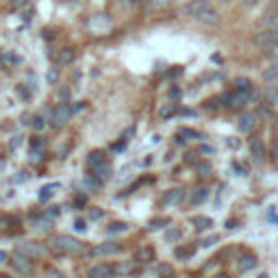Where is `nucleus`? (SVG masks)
I'll use <instances>...</instances> for the list:
<instances>
[{
    "mask_svg": "<svg viewBox=\"0 0 278 278\" xmlns=\"http://www.w3.org/2000/svg\"><path fill=\"white\" fill-rule=\"evenodd\" d=\"M11 265L17 274H31V272H33V261H31L29 257H24V254H17V252L13 254Z\"/></svg>",
    "mask_w": 278,
    "mask_h": 278,
    "instance_id": "6",
    "label": "nucleus"
},
{
    "mask_svg": "<svg viewBox=\"0 0 278 278\" xmlns=\"http://www.w3.org/2000/svg\"><path fill=\"white\" fill-rule=\"evenodd\" d=\"M235 89H252V83L248 78H235Z\"/></svg>",
    "mask_w": 278,
    "mask_h": 278,
    "instance_id": "33",
    "label": "nucleus"
},
{
    "mask_svg": "<svg viewBox=\"0 0 278 278\" xmlns=\"http://www.w3.org/2000/svg\"><path fill=\"white\" fill-rule=\"evenodd\" d=\"M200 152H205V155H211V152H213V148H208V146H202V148H200Z\"/></svg>",
    "mask_w": 278,
    "mask_h": 278,
    "instance_id": "52",
    "label": "nucleus"
},
{
    "mask_svg": "<svg viewBox=\"0 0 278 278\" xmlns=\"http://www.w3.org/2000/svg\"><path fill=\"white\" fill-rule=\"evenodd\" d=\"M59 189V185L57 183H52V185H46V187H41V191H39V200L41 202H48L50 198L54 196V191Z\"/></svg>",
    "mask_w": 278,
    "mask_h": 278,
    "instance_id": "22",
    "label": "nucleus"
},
{
    "mask_svg": "<svg viewBox=\"0 0 278 278\" xmlns=\"http://www.w3.org/2000/svg\"><path fill=\"white\" fill-rule=\"evenodd\" d=\"M178 113H180V115H187V118L191 115V118H193V115H196V111H191V109H180Z\"/></svg>",
    "mask_w": 278,
    "mask_h": 278,
    "instance_id": "46",
    "label": "nucleus"
},
{
    "mask_svg": "<svg viewBox=\"0 0 278 278\" xmlns=\"http://www.w3.org/2000/svg\"><path fill=\"white\" fill-rule=\"evenodd\" d=\"M100 217H103L100 208H89V220H100Z\"/></svg>",
    "mask_w": 278,
    "mask_h": 278,
    "instance_id": "41",
    "label": "nucleus"
},
{
    "mask_svg": "<svg viewBox=\"0 0 278 278\" xmlns=\"http://www.w3.org/2000/svg\"><path fill=\"white\" fill-rule=\"evenodd\" d=\"M120 4H124V7H133V4L137 2V0H118Z\"/></svg>",
    "mask_w": 278,
    "mask_h": 278,
    "instance_id": "48",
    "label": "nucleus"
},
{
    "mask_svg": "<svg viewBox=\"0 0 278 278\" xmlns=\"http://www.w3.org/2000/svg\"><path fill=\"white\" fill-rule=\"evenodd\" d=\"M2 165H4V161H2V159H0V168H2Z\"/></svg>",
    "mask_w": 278,
    "mask_h": 278,
    "instance_id": "58",
    "label": "nucleus"
},
{
    "mask_svg": "<svg viewBox=\"0 0 278 278\" xmlns=\"http://www.w3.org/2000/svg\"><path fill=\"white\" fill-rule=\"evenodd\" d=\"M124 230H128V224H126V222H113V224L106 228V233H109V235H115V233H124Z\"/></svg>",
    "mask_w": 278,
    "mask_h": 278,
    "instance_id": "26",
    "label": "nucleus"
},
{
    "mask_svg": "<svg viewBox=\"0 0 278 278\" xmlns=\"http://www.w3.org/2000/svg\"><path fill=\"white\" fill-rule=\"evenodd\" d=\"M250 155H252V159L257 161V163L265 161V143H263L261 137H254L252 141H250Z\"/></svg>",
    "mask_w": 278,
    "mask_h": 278,
    "instance_id": "10",
    "label": "nucleus"
},
{
    "mask_svg": "<svg viewBox=\"0 0 278 278\" xmlns=\"http://www.w3.org/2000/svg\"><path fill=\"white\" fill-rule=\"evenodd\" d=\"M259 115H263V118H267V115H272V113H270V111H267V109H261V111H259Z\"/></svg>",
    "mask_w": 278,
    "mask_h": 278,
    "instance_id": "55",
    "label": "nucleus"
},
{
    "mask_svg": "<svg viewBox=\"0 0 278 278\" xmlns=\"http://www.w3.org/2000/svg\"><path fill=\"white\" fill-rule=\"evenodd\" d=\"M74 57H76V52H74V48H63L57 52V63L59 66H70V63L74 61Z\"/></svg>",
    "mask_w": 278,
    "mask_h": 278,
    "instance_id": "16",
    "label": "nucleus"
},
{
    "mask_svg": "<svg viewBox=\"0 0 278 278\" xmlns=\"http://www.w3.org/2000/svg\"><path fill=\"white\" fill-rule=\"evenodd\" d=\"M180 96H183V91H180L178 87H174V89H170V98H172V100H178Z\"/></svg>",
    "mask_w": 278,
    "mask_h": 278,
    "instance_id": "43",
    "label": "nucleus"
},
{
    "mask_svg": "<svg viewBox=\"0 0 278 278\" xmlns=\"http://www.w3.org/2000/svg\"><path fill=\"white\" fill-rule=\"evenodd\" d=\"M87 29H89L94 35H104L113 29V22H111L109 16H103V13H100V16H94L89 22H87Z\"/></svg>",
    "mask_w": 278,
    "mask_h": 278,
    "instance_id": "4",
    "label": "nucleus"
},
{
    "mask_svg": "<svg viewBox=\"0 0 278 278\" xmlns=\"http://www.w3.org/2000/svg\"><path fill=\"white\" fill-rule=\"evenodd\" d=\"M52 250L54 252H61V254H72V257H81V254H85V243L78 242V239L70 237V235H57V237H52Z\"/></svg>",
    "mask_w": 278,
    "mask_h": 278,
    "instance_id": "1",
    "label": "nucleus"
},
{
    "mask_svg": "<svg viewBox=\"0 0 278 278\" xmlns=\"http://www.w3.org/2000/svg\"><path fill=\"white\" fill-rule=\"evenodd\" d=\"M0 278H9V276H0Z\"/></svg>",
    "mask_w": 278,
    "mask_h": 278,
    "instance_id": "59",
    "label": "nucleus"
},
{
    "mask_svg": "<svg viewBox=\"0 0 278 278\" xmlns=\"http://www.w3.org/2000/svg\"><path fill=\"white\" fill-rule=\"evenodd\" d=\"M198 172H200V176H208V172H211V165H208V163L198 165Z\"/></svg>",
    "mask_w": 278,
    "mask_h": 278,
    "instance_id": "42",
    "label": "nucleus"
},
{
    "mask_svg": "<svg viewBox=\"0 0 278 278\" xmlns=\"http://www.w3.org/2000/svg\"><path fill=\"white\" fill-rule=\"evenodd\" d=\"M7 259H9V257H7V252H0V263H4Z\"/></svg>",
    "mask_w": 278,
    "mask_h": 278,
    "instance_id": "56",
    "label": "nucleus"
},
{
    "mask_svg": "<svg viewBox=\"0 0 278 278\" xmlns=\"http://www.w3.org/2000/svg\"><path fill=\"white\" fill-rule=\"evenodd\" d=\"M205 9H208V2H207V0H193V2H189L187 7L183 9V11H185V16H189V17H193V20H196V17L200 16Z\"/></svg>",
    "mask_w": 278,
    "mask_h": 278,
    "instance_id": "12",
    "label": "nucleus"
},
{
    "mask_svg": "<svg viewBox=\"0 0 278 278\" xmlns=\"http://www.w3.org/2000/svg\"><path fill=\"white\" fill-rule=\"evenodd\" d=\"M226 228H237V222H235V220H228V222H226Z\"/></svg>",
    "mask_w": 278,
    "mask_h": 278,
    "instance_id": "50",
    "label": "nucleus"
},
{
    "mask_svg": "<svg viewBox=\"0 0 278 278\" xmlns=\"http://www.w3.org/2000/svg\"><path fill=\"white\" fill-rule=\"evenodd\" d=\"M152 4H155L156 9H165V7H172L174 0H152Z\"/></svg>",
    "mask_w": 278,
    "mask_h": 278,
    "instance_id": "38",
    "label": "nucleus"
},
{
    "mask_svg": "<svg viewBox=\"0 0 278 278\" xmlns=\"http://www.w3.org/2000/svg\"><path fill=\"white\" fill-rule=\"evenodd\" d=\"M265 52H267V57H270V59H274V61H278V44H274V46H267V48H265Z\"/></svg>",
    "mask_w": 278,
    "mask_h": 278,
    "instance_id": "35",
    "label": "nucleus"
},
{
    "mask_svg": "<svg viewBox=\"0 0 278 278\" xmlns=\"http://www.w3.org/2000/svg\"><path fill=\"white\" fill-rule=\"evenodd\" d=\"M135 261L137 263H150L155 261V250L152 248H139L135 252Z\"/></svg>",
    "mask_w": 278,
    "mask_h": 278,
    "instance_id": "19",
    "label": "nucleus"
},
{
    "mask_svg": "<svg viewBox=\"0 0 278 278\" xmlns=\"http://www.w3.org/2000/svg\"><path fill=\"white\" fill-rule=\"evenodd\" d=\"M196 22H198V24H202V26H217V24H220V13H217L215 9L208 7L196 17Z\"/></svg>",
    "mask_w": 278,
    "mask_h": 278,
    "instance_id": "9",
    "label": "nucleus"
},
{
    "mask_svg": "<svg viewBox=\"0 0 278 278\" xmlns=\"http://www.w3.org/2000/svg\"><path fill=\"white\" fill-rule=\"evenodd\" d=\"M120 250V243L118 242H104V243H98L94 248V254H113Z\"/></svg>",
    "mask_w": 278,
    "mask_h": 278,
    "instance_id": "17",
    "label": "nucleus"
},
{
    "mask_svg": "<svg viewBox=\"0 0 278 278\" xmlns=\"http://www.w3.org/2000/svg\"><path fill=\"white\" fill-rule=\"evenodd\" d=\"M104 163H106V161H104V152L103 150H91L89 155H87V161H85L87 170H89L91 174H94L98 168H103Z\"/></svg>",
    "mask_w": 278,
    "mask_h": 278,
    "instance_id": "8",
    "label": "nucleus"
},
{
    "mask_svg": "<svg viewBox=\"0 0 278 278\" xmlns=\"http://www.w3.org/2000/svg\"><path fill=\"white\" fill-rule=\"evenodd\" d=\"M272 156H274V161L278 163V141L274 143V148H272Z\"/></svg>",
    "mask_w": 278,
    "mask_h": 278,
    "instance_id": "49",
    "label": "nucleus"
},
{
    "mask_svg": "<svg viewBox=\"0 0 278 278\" xmlns=\"http://www.w3.org/2000/svg\"><path fill=\"white\" fill-rule=\"evenodd\" d=\"M31 146H33V150H37V152H46V143L41 141V137H35L33 141H31Z\"/></svg>",
    "mask_w": 278,
    "mask_h": 278,
    "instance_id": "34",
    "label": "nucleus"
},
{
    "mask_svg": "<svg viewBox=\"0 0 278 278\" xmlns=\"http://www.w3.org/2000/svg\"><path fill=\"white\" fill-rule=\"evenodd\" d=\"M178 135H180V137H191V139H200V133L191 131V128H183V131H180Z\"/></svg>",
    "mask_w": 278,
    "mask_h": 278,
    "instance_id": "36",
    "label": "nucleus"
},
{
    "mask_svg": "<svg viewBox=\"0 0 278 278\" xmlns=\"http://www.w3.org/2000/svg\"><path fill=\"white\" fill-rule=\"evenodd\" d=\"M254 267H257V257H254V254H243V257L237 261V270L242 272V274L254 270Z\"/></svg>",
    "mask_w": 278,
    "mask_h": 278,
    "instance_id": "14",
    "label": "nucleus"
},
{
    "mask_svg": "<svg viewBox=\"0 0 278 278\" xmlns=\"http://www.w3.org/2000/svg\"><path fill=\"white\" fill-rule=\"evenodd\" d=\"M254 96V89H235L230 94L222 96V103L224 106H233V109H242L250 103V98Z\"/></svg>",
    "mask_w": 278,
    "mask_h": 278,
    "instance_id": "2",
    "label": "nucleus"
},
{
    "mask_svg": "<svg viewBox=\"0 0 278 278\" xmlns=\"http://www.w3.org/2000/svg\"><path fill=\"white\" fill-rule=\"evenodd\" d=\"M111 174H113V168H111V163H109V161H106V163L103 165V168H98V170H96V172H94V176L100 180V183H103V180H109V178H111Z\"/></svg>",
    "mask_w": 278,
    "mask_h": 278,
    "instance_id": "21",
    "label": "nucleus"
},
{
    "mask_svg": "<svg viewBox=\"0 0 278 278\" xmlns=\"http://www.w3.org/2000/svg\"><path fill=\"white\" fill-rule=\"evenodd\" d=\"M183 198H185V189L174 187V189H170V191L163 193V205L165 207H176V205L183 202Z\"/></svg>",
    "mask_w": 278,
    "mask_h": 278,
    "instance_id": "11",
    "label": "nucleus"
},
{
    "mask_svg": "<svg viewBox=\"0 0 278 278\" xmlns=\"http://www.w3.org/2000/svg\"><path fill=\"white\" fill-rule=\"evenodd\" d=\"M213 278H230L228 274H217V276H213Z\"/></svg>",
    "mask_w": 278,
    "mask_h": 278,
    "instance_id": "57",
    "label": "nucleus"
},
{
    "mask_svg": "<svg viewBox=\"0 0 278 278\" xmlns=\"http://www.w3.org/2000/svg\"><path fill=\"white\" fill-rule=\"evenodd\" d=\"M196 252V245H189V248H176V257L178 259H187Z\"/></svg>",
    "mask_w": 278,
    "mask_h": 278,
    "instance_id": "30",
    "label": "nucleus"
},
{
    "mask_svg": "<svg viewBox=\"0 0 278 278\" xmlns=\"http://www.w3.org/2000/svg\"><path fill=\"white\" fill-rule=\"evenodd\" d=\"M33 226H37V228H48V226H50V217L48 215L33 217Z\"/></svg>",
    "mask_w": 278,
    "mask_h": 278,
    "instance_id": "32",
    "label": "nucleus"
},
{
    "mask_svg": "<svg viewBox=\"0 0 278 278\" xmlns=\"http://www.w3.org/2000/svg\"><path fill=\"white\" fill-rule=\"evenodd\" d=\"M217 242H220V237H217V235H211V237H207L200 245H202V248H211V245H215Z\"/></svg>",
    "mask_w": 278,
    "mask_h": 278,
    "instance_id": "37",
    "label": "nucleus"
},
{
    "mask_svg": "<svg viewBox=\"0 0 278 278\" xmlns=\"http://www.w3.org/2000/svg\"><path fill=\"white\" fill-rule=\"evenodd\" d=\"M13 4H16L17 9H22V7H26V4H29V0H13Z\"/></svg>",
    "mask_w": 278,
    "mask_h": 278,
    "instance_id": "47",
    "label": "nucleus"
},
{
    "mask_svg": "<svg viewBox=\"0 0 278 278\" xmlns=\"http://www.w3.org/2000/svg\"><path fill=\"white\" fill-rule=\"evenodd\" d=\"M207 198H208V189H207V187L193 189V193H191V205H202Z\"/></svg>",
    "mask_w": 278,
    "mask_h": 278,
    "instance_id": "20",
    "label": "nucleus"
},
{
    "mask_svg": "<svg viewBox=\"0 0 278 278\" xmlns=\"http://www.w3.org/2000/svg\"><path fill=\"white\" fill-rule=\"evenodd\" d=\"M50 278H66V276L59 274V272H50Z\"/></svg>",
    "mask_w": 278,
    "mask_h": 278,
    "instance_id": "54",
    "label": "nucleus"
},
{
    "mask_svg": "<svg viewBox=\"0 0 278 278\" xmlns=\"http://www.w3.org/2000/svg\"><path fill=\"white\" fill-rule=\"evenodd\" d=\"M176 113H178V109H176L174 104H168V106H163V109L159 111V115H161V118H163V120L172 118V115H176Z\"/></svg>",
    "mask_w": 278,
    "mask_h": 278,
    "instance_id": "29",
    "label": "nucleus"
},
{
    "mask_svg": "<svg viewBox=\"0 0 278 278\" xmlns=\"http://www.w3.org/2000/svg\"><path fill=\"white\" fill-rule=\"evenodd\" d=\"M168 224H170L168 217H159V220H152L150 224H148V230H159V228H163V226H168Z\"/></svg>",
    "mask_w": 278,
    "mask_h": 278,
    "instance_id": "28",
    "label": "nucleus"
},
{
    "mask_svg": "<svg viewBox=\"0 0 278 278\" xmlns=\"http://www.w3.org/2000/svg\"><path fill=\"white\" fill-rule=\"evenodd\" d=\"M156 276L159 278H174V267L170 263H159L156 265Z\"/></svg>",
    "mask_w": 278,
    "mask_h": 278,
    "instance_id": "23",
    "label": "nucleus"
},
{
    "mask_svg": "<svg viewBox=\"0 0 278 278\" xmlns=\"http://www.w3.org/2000/svg\"><path fill=\"white\" fill-rule=\"evenodd\" d=\"M276 78H278V61H274L265 72H263V81L272 83V81H276Z\"/></svg>",
    "mask_w": 278,
    "mask_h": 278,
    "instance_id": "25",
    "label": "nucleus"
},
{
    "mask_svg": "<svg viewBox=\"0 0 278 278\" xmlns=\"http://www.w3.org/2000/svg\"><path fill=\"white\" fill-rule=\"evenodd\" d=\"M74 230H78V233H85V230H87V222L85 220H76V222H74Z\"/></svg>",
    "mask_w": 278,
    "mask_h": 278,
    "instance_id": "39",
    "label": "nucleus"
},
{
    "mask_svg": "<svg viewBox=\"0 0 278 278\" xmlns=\"http://www.w3.org/2000/svg\"><path fill=\"white\" fill-rule=\"evenodd\" d=\"M228 146H230V148H237L239 141H237V139H228Z\"/></svg>",
    "mask_w": 278,
    "mask_h": 278,
    "instance_id": "53",
    "label": "nucleus"
},
{
    "mask_svg": "<svg viewBox=\"0 0 278 278\" xmlns=\"http://www.w3.org/2000/svg\"><path fill=\"white\" fill-rule=\"evenodd\" d=\"M180 239H183V230H180V228L165 230V242H168V243H176V242H180Z\"/></svg>",
    "mask_w": 278,
    "mask_h": 278,
    "instance_id": "24",
    "label": "nucleus"
},
{
    "mask_svg": "<svg viewBox=\"0 0 278 278\" xmlns=\"http://www.w3.org/2000/svg\"><path fill=\"white\" fill-rule=\"evenodd\" d=\"M242 2L245 4V7H254V4H257L259 0H242Z\"/></svg>",
    "mask_w": 278,
    "mask_h": 278,
    "instance_id": "51",
    "label": "nucleus"
},
{
    "mask_svg": "<svg viewBox=\"0 0 278 278\" xmlns=\"http://www.w3.org/2000/svg\"><path fill=\"white\" fill-rule=\"evenodd\" d=\"M72 115H74V106L70 103H61L54 106L52 113H50V124H52V126H63V124L70 122Z\"/></svg>",
    "mask_w": 278,
    "mask_h": 278,
    "instance_id": "3",
    "label": "nucleus"
},
{
    "mask_svg": "<svg viewBox=\"0 0 278 278\" xmlns=\"http://www.w3.org/2000/svg\"><path fill=\"white\" fill-rule=\"evenodd\" d=\"M265 98H267V106H276V104H278V85L267 89Z\"/></svg>",
    "mask_w": 278,
    "mask_h": 278,
    "instance_id": "27",
    "label": "nucleus"
},
{
    "mask_svg": "<svg viewBox=\"0 0 278 278\" xmlns=\"http://www.w3.org/2000/svg\"><path fill=\"white\" fill-rule=\"evenodd\" d=\"M111 272H113V270H111L106 263H98V265H94L89 270V278H109Z\"/></svg>",
    "mask_w": 278,
    "mask_h": 278,
    "instance_id": "15",
    "label": "nucleus"
},
{
    "mask_svg": "<svg viewBox=\"0 0 278 278\" xmlns=\"http://www.w3.org/2000/svg\"><path fill=\"white\" fill-rule=\"evenodd\" d=\"M57 78H59V72H57V70H50V72H48V83H54Z\"/></svg>",
    "mask_w": 278,
    "mask_h": 278,
    "instance_id": "45",
    "label": "nucleus"
},
{
    "mask_svg": "<svg viewBox=\"0 0 278 278\" xmlns=\"http://www.w3.org/2000/svg\"><path fill=\"white\" fill-rule=\"evenodd\" d=\"M254 124H257V115L254 113H242L237 120V128L242 133H250L254 128Z\"/></svg>",
    "mask_w": 278,
    "mask_h": 278,
    "instance_id": "13",
    "label": "nucleus"
},
{
    "mask_svg": "<svg viewBox=\"0 0 278 278\" xmlns=\"http://www.w3.org/2000/svg\"><path fill=\"white\" fill-rule=\"evenodd\" d=\"M265 29L278 31V13H272V16L265 17Z\"/></svg>",
    "mask_w": 278,
    "mask_h": 278,
    "instance_id": "31",
    "label": "nucleus"
},
{
    "mask_svg": "<svg viewBox=\"0 0 278 278\" xmlns=\"http://www.w3.org/2000/svg\"><path fill=\"white\" fill-rule=\"evenodd\" d=\"M254 44H257V46H263V48L278 44V31H272V29L261 31V33L254 37Z\"/></svg>",
    "mask_w": 278,
    "mask_h": 278,
    "instance_id": "7",
    "label": "nucleus"
},
{
    "mask_svg": "<svg viewBox=\"0 0 278 278\" xmlns=\"http://www.w3.org/2000/svg\"><path fill=\"white\" fill-rule=\"evenodd\" d=\"M126 148V139H122V141H118V143H113V150L115 152H120V150H124Z\"/></svg>",
    "mask_w": 278,
    "mask_h": 278,
    "instance_id": "44",
    "label": "nucleus"
},
{
    "mask_svg": "<svg viewBox=\"0 0 278 278\" xmlns=\"http://www.w3.org/2000/svg\"><path fill=\"white\" fill-rule=\"evenodd\" d=\"M16 252L24 254V257H29V259H37V257L44 254V248H41L39 243H33V242H20L16 245Z\"/></svg>",
    "mask_w": 278,
    "mask_h": 278,
    "instance_id": "5",
    "label": "nucleus"
},
{
    "mask_svg": "<svg viewBox=\"0 0 278 278\" xmlns=\"http://www.w3.org/2000/svg\"><path fill=\"white\" fill-rule=\"evenodd\" d=\"M191 224H193V228H196L198 233H202V230L211 228L213 220H211V217H205V215H198V217H193V220H191Z\"/></svg>",
    "mask_w": 278,
    "mask_h": 278,
    "instance_id": "18",
    "label": "nucleus"
},
{
    "mask_svg": "<svg viewBox=\"0 0 278 278\" xmlns=\"http://www.w3.org/2000/svg\"><path fill=\"white\" fill-rule=\"evenodd\" d=\"M31 124H33V128H35V131H41V128H44V120H41L39 115H35V118H33V122H31Z\"/></svg>",
    "mask_w": 278,
    "mask_h": 278,
    "instance_id": "40",
    "label": "nucleus"
}]
</instances>
